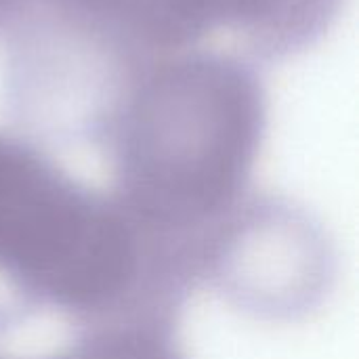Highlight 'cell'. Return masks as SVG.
I'll return each mask as SVG.
<instances>
[{"label":"cell","mask_w":359,"mask_h":359,"mask_svg":"<svg viewBox=\"0 0 359 359\" xmlns=\"http://www.w3.org/2000/svg\"><path fill=\"white\" fill-rule=\"evenodd\" d=\"M27 6L29 0H0V25H6L11 19H19Z\"/></svg>","instance_id":"1"}]
</instances>
